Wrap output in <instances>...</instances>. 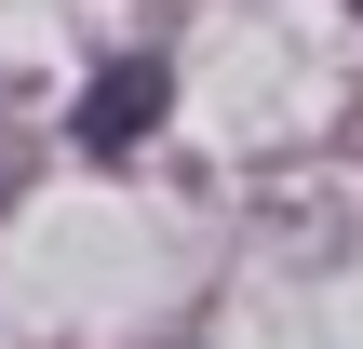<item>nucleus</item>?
I'll list each match as a JSON object with an SVG mask.
<instances>
[{"label": "nucleus", "instance_id": "obj_1", "mask_svg": "<svg viewBox=\"0 0 363 349\" xmlns=\"http://www.w3.org/2000/svg\"><path fill=\"white\" fill-rule=\"evenodd\" d=\"M162 94H175V81H162V54H121V67H94V94H81V148H94V161H121V148L162 121Z\"/></svg>", "mask_w": 363, "mask_h": 349}]
</instances>
